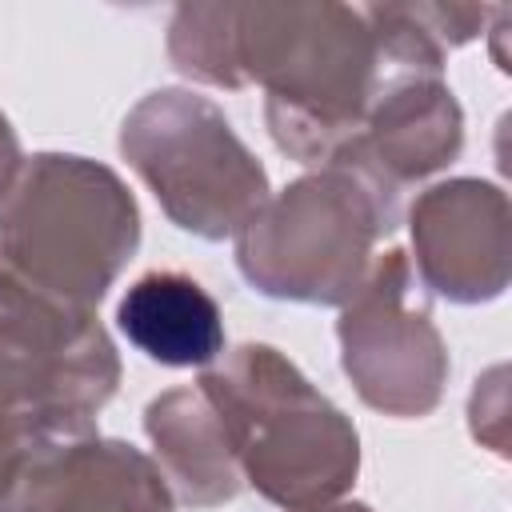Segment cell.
I'll use <instances>...</instances> for the list:
<instances>
[{
	"label": "cell",
	"instance_id": "1",
	"mask_svg": "<svg viewBox=\"0 0 512 512\" xmlns=\"http://www.w3.org/2000/svg\"><path fill=\"white\" fill-rule=\"evenodd\" d=\"M180 76L264 88L272 144L320 168L360 132L372 100L408 72H444L448 52L412 4H176L164 36Z\"/></svg>",
	"mask_w": 512,
	"mask_h": 512
},
{
	"label": "cell",
	"instance_id": "8",
	"mask_svg": "<svg viewBox=\"0 0 512 512\" xmlns=\"http://www.w3.org/2000/svg\"><path fill=\"white\" fill-rule=\"evenodd\" d=\"M340 368L356 396L392 420L432 416L448 384V344L416 292L404 248L372 260L364 284L340 304L336 320Z\"/></svg>",
	"mask_w": 512,
	"mask_h": 512
},
{
	"label": "cell",
	"instance_id": "2",
	"mask_svg": "<svg viewBox=\"0 0 512 512\" xmlns=\"http://www.w3.org/2000/svg\"><path fill=\"white\" fill-rule=\"evenodd\" d=\"M196 384L256 496L284 512H312L352 492L360 476L356 424L276 344L224 348Z\"/></svg>",
	"mask_w": 512,
	"mask_h": 512
},
{
	"label": "cell",
	"instance_id": "9",
	"mask_svg": "<svg viewBox=\"0 0 512 512\" xmlns=\"http://www.w3.org/2000/svg\"><path fill=\"white\" fill-rule=\"evenodd\" d=\"M412 272L460 308L492 304L512 280L508 192L480 176H452L424 188L408 208Z\"/></svg>",
	"mask_w": 512,
	"mask_h": 512
},
{
	"label": "cell",
	"instance_id": "7",
	"mask_svg": "<svg viewBox=\"0 0 512 512\" xmlns=\"http://www.w3.org/2000/svg\"><path fill=\"white\" fill-rule=\"evenodd\" d=\"M120 372V352L92 308L60 300L0 256V412L96 416Z\"/></svg>",
	"mask_w": 512,
	"mask_h": 512
},
{
	"label": "cell",
	"instance_id": "11",
	"mask_svg": "<svg viewBox=\"0 0 512 512\" xmlns=\"http://www.w3.org/2000/svg\"><path fill=\"white\" fill-rule=\"evenodd\" d=\"M144 436L172 500L184 508H220L240 496V468L200 384L152 396L144 408Z\"/></svg>",
	"mask_w": 512,
	"mask_h": 512
},
{
	"label": "cell",
	"instance_id": "10",
	"mask_svg": "<svg viewBox=\"0 0 512 512\" xmlns=\"http://www.w3.org/2000/svg\"><path fill=\"white\" fill-rule=\"evenodd\" d=\"M464 148V108L444 72L396 76L336 160H356L396 192L448 168Z\"/></svg>",
	"mask_w": 512,
	"mask_h": 512
},
{
	"label": "cell",
	"instance_id": "14",
	"mask_svg": "<svg viewBox=\"0 0 512 512\" xmlns=\"http://www.w3.org/2000/svg\"><path fill=\"white\" fill-rule=\"evenodd\" d=\"M20 164H24V152H20V136H16L12 120L0 112V200H4V192L12 188V180H16Z\"/></svg>",
	"mask_w": 512,
	"mask_h": 512
},
{
	"label": "cell",
	"instance_id": "15",
	"mask_svg": "<svg viewBox=\"0 0 512 512\" xmlns=\"http://www.w3.org/2000/svg\"><path fill=\"white\" fill-rule=\"evenodd\" d=\"M312 512H376L372 504H360V500H332V504H320Z\"/></svg>",
	"mask_w": 512,
	"mask_h": 512
},
{
	"label": "cell",
	"instance_id": "3",
	"mask_svg": "<svg viewBox=\"0 0 512 512\" xmlns=\"http://www.w3.org/2000/svg\"><path fill=\"white\" fill-rule=\"evenodd\" d=\"M400 224V192L356 160H328L272 192L232 236L244 284L268 300L340 308Z\"/></svg>",
	"mask_w": 512,
	"mask_h": 512
},
{
	"label": "cell",
	"instance_id": "4",
	"mask_svg": "<svg viewBox=\"0 0 512 512\" xmlns=\"http://www.w3.org/2000/svg\"><path fill=\"white\" fill-rule=\"evenodd\" d=\"M140 248V204L100 160L24 156L0 200V256L32 284L92 308Z\"/></svg>",
	"mask_w": 512,
	"mask_h": 512
},
{
	"label": "cell",
	"instance_id": "13",
	"mask_svg": "<svg viewBox=\"0 0 512 512\" xmlns=\"http://www.w3.org/2000/svg\"><path fill=\"white\" fill-rule=\"evenodd\" d=\"M508 368L504 364H496V368H488L480 380H476V388H472V400H468V420H472V436L484 444V448H492L496 456H504L508 448H504V400H508Z\"/></svg>",
	"mask_w": 512,
	"mask_h": 512
},
{
	"label": "cell",
	"instance_id": "6",
	"mask_svg": "<svg viewBox=\"0 0 512 512\" xmlns=\"http://www.w3.org/2000/svg\"><path fill=\"white\" fill-rule=\"evenodd\" d=\"M0 512H176L148 452L80 412H0Z\"/></svg>",
	"mask_w": 512,
	"mask_h": 512
},
{
	"label": "cell",
	"instance_id": "12",
	"mask_svg": "<svg viewBox=\"0 0 512 512\" xmlns=\"http://www.w3.org/2000/svg\"><path fill=\"white\" fill-rule=\"evenodd\" d=\"M120 336L164 368H208L224 352V312L188 272L156 268L136 276L116 304Z\"/></svg>",
	"mask_w": 512,
	"mask_h": 512
},
{
	"label": "cell",
	"instance_id": "5",
	"mask_svg": "<svg viewBox=\"0 0 512 512\" xmlns=\"http://www.w3.org/2000/svg\"><path fill=\"white\" fill-rule=\"evenodd\" d=\"M128 168L148 184L160 212L196 240H232L272 196L256 152L232 120L192 88H156L120 120Z\"/></svg>",
	"mask_w": 512,
	"mask_h": 512
}]
</instances>
